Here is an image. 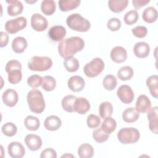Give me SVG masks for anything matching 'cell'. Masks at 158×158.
<instances>
[{"label":"cell","instance_id":"cell-1","mask_svg":"<svg viewBox=\"0 0 158 158\" xmlns=\"http://www.w3.org/2000/svg\"><path fill=\"white\" fill-rule=\"evenodd\" d=\"M85 47L84 40L78 36H72L62 40L58 44L59 55L66 58L72 57L77 52L81 51Z\"/></svg>","mask_w":158,"mask_h":158},{"label":"cell","instance_id":"cell-2","mask_svg":"<svg viewBox=\"0 0 158 158\" xmlns=\"http://www.w3.org/2000/svg\"><path fill=\"white\" fill-rule=\"evenodd\" d=\"M30 110L35 114L42 113L46 107L45 101L42 93L36 89L30 90L27 96Z\"/></svg>","mask_w":158,"mask_h":158},{"label":"cell","instance_id":"cell-3","mask_svg":"<svg viewBox=\"0 0 158 158\" xmlns=\"http://www.w3.org/2000/svg\"><path fill=\"white\" fill-rule=\"evenodd\" d=\"M66 23L70 29L79 32L88 31L91 27L89 20L77 13L69 15L66 20Z\"/></svg>","mask_w":158,"mask_h":158},{"label":"cell","instance_id":"cell-4","mask_svg":"<svg viewBox=\"0 0 158 158\" xmlns=\"http://www.w3.org/2000/svg\"><path fill=\"white\" fill-rule=\"evenodd\" d=\"M52 65V59L47 56H33L28 62V67L32 71H46L49 70Z\"/></svg>","mask_w":158,"mask_h":158},{"label":"cell","instance_id":"cell-5","mask_svg":"<svg viewBox=\"0 0 158 158\" xmlns=\"http://www.w3.org/2000/svg\"><path fill=\"white\" fill-rule=\"evenodd\" d=\"M140 137L138 130L133 127H126L121 128L117 133L118 141L124 144H133L136 143Z\"/></svg>","mask_w":158,"mask_h":158},{"label":"cell","instance_id":"cell-6","mask_svg":"<svg viewBox=\"0 0 158 158\" xmlns=\"http://www.w3.org/2000/svg\"><path fill=\"white\" fill-rule=\"evenodd\" d=\"M104 69V62L101 58L96 57L87 63L84 68L83 72L86 76L89 78L96 77L99 75Z\"/></svg>","mask_w":158,"mask_h":158},{"label":"cell","instance_id":"cell-7","mask_svg":"<svg viewBox=\"0 0 158 158\" xmlns=\"http://www.w3.org/2000/svg\"><path fill=\"white\" fill-rule=\"evenodd\" d=\"M27 24V19L19 17L14 19L7 20L5 24V30L10 34H14L25 28Z\"/></svg>","mask_w":158,"mask_h":158},{"label":"cell","instance_id":"cell-8","mask_svg":"<svg viewBox=\"0 0 158 158\" xmlns=\"http://www.w3.org/2000/svg\"><path fill=\"white\" fill-rule=\"evenodd\" d=\"M119 99L124 104H130L134 99V93L131 87L127 85H121L117 91Z\"/></svg>","mask_w":158,"mask_h":158},{"label":"cell","instance_id":"cell-9","mask_svg":"<svg viewBox=\"0 0 158 158\" xmlns=\"http://www.w3.org/2000/svg\"><path fill=\"white\" fill-rule=\"evenodd\" d=\"M31 25L32 28L36 31H43L48 26L47 19L40 14H34L31 17Z\"/></svg>","mask_w":158,"mask_h":158},{"label":"cell","instance_id":"cell-10","mask_svg":"<svg viewBox=\"0 0 158 158\" xmlns=\"http://www.w3.org/2000/svg\"><path fill=\"white\" fill-rule=\"evenodd\" d=\"M148 119L149 120V128L153 133H158V108L157 106L150 107L147 111Z\"/></svg>","mask_w":158,"mask_h":158},{"label":"cell","instance_id":"cell-11","mask_svg":"<svg viewBox=\"0 0 158 158\" xmlns=\"http://www.w3.org/2000/svg\"><path fill=\"white\" fill-rule=\"evenodd\" d=\"M9 155L12 158H21L25 154V149L23 146L19 142H11L7 147Z\"/></svg>","mask_w":158,"mask_h":158},{"label":"cell","instance_id":"cell-12","mask_svg":"<svg viewBox=\"0 0 158 158\" xmlns=\"http://www.w3.org/2000/svg\"><path fill=\"white\" fill-rule=\"evenodd\" d=\"M2 99L4 104L7 106L14 107L19 101L18 93L13 89H7L2 93Z\"/></svg>","mask_w":158,"mask_h":158},{"label":"cell","instance_id":"cell-13","mask_svg":"<svg viewBox=\"0 0 158 158\" xmlns=\"http://www.w3.org/2000/svg\"><path fill=\"white\" fill-rule=\"evenodd\" d=\"M25 143L28 148L32 151L40 149L43 144L41 137L34 134L27 135L25 138Z\"/></svg>","mask_w":158,"mask_h":158},{"label":"cell","instance_id":"cell-14","mask_svg":"<svg viewBox=\"0 0 158 158\" xmlns=\"http://www.w3.org/2000/svg\"><path fill=\"white\" fill-rule=\"evenodd\" d=\"M110 58L115 63H122L127 58V52L126 49L122 46H115L110 51Z\"/></svg>","mask_w":158,"mask_h":158},{"label":"cell","instance_id":"cell-15","mask_svg":"<svg viewBox=\"0 0 158 158\" xmlns=\"http://www.w3.org/2000/svg\"><path fill=\"white\" fill-rule=\"evenodd\" d=\"M66 30L62 25H55L52 27L48 31V36L54 41H61L66 35Z\"/></svg>","mask_w":158,"mask_h":158},{"label":"cell","instance_id":"cell-16","mask_svg":"<svg viewBox=\"0 0 158 158\" xmlns=\"http://www.w3.org/2000/svg\"><path fill=\"white\" fill-rule=\"evenodd\" d=\"M90 109V104L87 99L76 98L73 104V111L80 114H85Z\"/></svg>","mask_w":158,"mask_h":158},{"label":"cell","instance_id":"cell-17","mask_svg":"<svg viewBox=\"0 0 158 158\" xmlns=\"http://www.w3.org/2000/svg\"><path fill=\"white\" fill-rule=\"evenodd\" d=\"M85 85L84 79L78 75L71 77L67 81L69 88L73 92H80L82 91L85 87Z\"/></svg>","mask_w":158,"mask_h":158},{"label":"cell","instance_id":"cell-18","mask_svg":"<svg viewBox=\"0 0 158 158\" xmlns=\"http://www.w3.org/2000/svg\"><path fill=\"white\" fill-rule=\"evenodd\" d=\"M135 55L138 58H145L148 56L150 52V47L148 43L141 41L136 43L133 47Z\"/></svg>","mask_w":158,"mask_h":158},{"label":"cell","instance_id":"cell-19","mask_svg":"<svg viewBox=\"0 0 158 158\" xmlns=\"http://www.w3.org/2000/svg\"><path fill=\"white\" fill-rule=\"evenodd\" d=\"M151 102L149 98L144 94H141L137 98L135 109L139 113H145L151 107Z\"/></svg>","mask_w":158,"mask_h":158},{"label":"cell","instance_id":"cell-20","mask_svg":"<svg viewBox=\"0 0 158 158\" xmlns=\"http://www.w3.org/2000/svg\"><path fill=\"white\" fill-rule=\"evenodd\" d=\"M62 125L60 118L56 115H50L46 118L44 122L45 128L49 131H56L58 130Z\"/></svg>","mask_w":158,"mask_h":158},{"label":"cell","instance_id":"cell-21","mask_svg":"<svg viewBox=\"0 0 158 158\" xmlns=\"http://www.w3.org/2000/svg\"><path fill=\"white\" fill-rule=\"evenodd\" d=\"M6 2L9 4L7 11L10 16H16L22 12L23 6L22 2L17 0H11L6 1Z\"/></svg>","mask_w":158,"mask_h":158},{"label":"cell","instance_id":"cell-22","mask_svg":"<svg viewBox=\"0 0 158 158\" xmlns=\"http://www.w3.org/2000/svg\"><path fill=\"white\" fill-rule=\"evenodd\" d=\"M27 40L22 36L15 38L12 42V48L14 52L17 54H20L24 52L27 47Z\"/></svg>","mask_w":158,"mask_h":158},{"label":"cell","instance_id":"cell-23","mask_svg":"<svg viewBox=\"0 0 158 158\" xmlns=\"http://www.w3.org/2000/svg\"><path fill=\"white\" fill-rule=\"evenodd\" d=\"M146 86L149 89V92L152 97L157 98L158 95V77L153 75L149 77L146 81Z\"/></svg>","mask_w":158,"mask_h":158},{"label":"cell","instance_id":"cell-24","mask_svg":"<svg viewBox=\"0 0 158 158\" xmlns=\"http://www.w3.org/2000/svg\"><path fill=\"white\" fill-rule=\"evenodd\" d=\"M128 4V0H110L108 1V7L112 12L120 13L127 7Z\"/></svg>","mask_w":158,"mask_h":158},{"label":"cell","instance_id":"cell-25","mask_svg":"<svg viewBox=\"0 0 158 158\" xmlns=\"http://www.w3.org/2000/svg\"><path fill=\"white\" fill-rule=\"evenodd\" d=\"M139 117V113L134 107H128L122 113V119L127 123L136 122Z\"/></svg>","mask_w":158,"mask_h":158},{"label":"cell","instance_id":"cell-26","mask_svg":"<svg viewBox=\"0 0 158 158\" xmlns=\"http://www.w3.org/2000/svg\"><path fill=\"white\" fill-rule=\"evenodd\" d=\"M142 18L147 23H151L155 22L157 19V11L152 6L148 7L143 12Z\"/></svg>","mask_w":158,"mask_h":158},{"label":"cell","instance_id":"cell-27","mask_svg":"<svg viewBox=\"0 0 158 158\" xmlns=\"http://www.w3.org/2000/svg\"><path fill=\"white\" fill-rule=\"evenodd\" d=\"M80 0H60L58 2L59 7L62 12L72 10L79 6Z\"/></svg>","mask_w":158,"mask_h":158},{"label":"cell","instance_id":"cell-28","mask_svg":"<svg viewBox=\"0 0 158 158\" xmlns=\"http://www.w3.org/2000/svg\"><path fill=\"white\" fill-rule=\"evenodd\" d=\"M78 155L80 158H91L94 155V148L89 144H82L78 149Z\"/></svg>","mask_w":158,"mask_h":158},{"label":"cell","instance_id":"cell-29","mask_svg":"<svg viewBox=\"0 0 158 158\" xmlns=\"http://www.w3.org/2000/svg\"><path fill=\"white\" fill-rule=\"evenodd\" d=\"M99 112L101 117L103 119L111 117L113 113V106L112 104L108 101L101 102L99 105Z\"/></svg>","mask_w":158,"mask_h":158},{"label":"cell","instance_id":"cell-30","mask_svg":"<svg viewBox=\"0 0 158 158\" xmlns=\"http://www.w3.org/2000/svg\"><path fill=\"white\" fill-rule=\"evenodd\" d=\"M117 127L116 121L112 117H107L104 119V122L101 124V128L103 132L107 135L111 134L115 131Z\"/></svg>","mask_w":158,"mask_h":158},{"label":"cell","instance_id":"cell-31","mask_svg":"<svg viewBox=\"0 0 158 158\" xmlns=\"http://www.w3.org/2000/svg\"><path fill=\"white\" fill-rule=\"evenodd\" d=\"M24 125L27 130L36 131L40 126V122L38 117L33 115H28L24 120Z\"/></svg>","mask_w":158,"mask_h":158},{"label":"cell","instance_id":"cell-32","mask_svg":"<svg viewBox=\"0 0 158 158\" xmlns=\"http://www.w3.org/2000/svg\"><path fill=\"white\" fill-rule=\"evenodd\" d=\"M64 66L67 71L69 72H75L79 69V62L75 57H69L65 58L64 60Z\"/></svg>","mask_w":158,"mask_h":158},{"label":"cell","instance_id":"cell-33","mask_svg":"<svg viewBox=\"0 0 158 158\" xmlns=\"http://www.w3.org/2000/svg\"><path fill=\"white\" fill-rule=\"evenodd\" d=\"M134 74L133 69L128 65L122 67L117 72V77L118 79L122 81L130 80Z\"/></svg>","mask_w":158,"mask_h":158},{"label":"cell","instance_id":"cell-34","mask_svg":"<svg viewBox=\"0 0 158 158\" xmlns=\"http://www.w3.org/2000/svg\"><path fill=\"white\" fill-rule=\"evenodd\" d=\"M41 10L46 15L53 14L56 10V3L52 0H44L41 2Z\"/></svg>","mask_w":158,"mask_h":158},{"label":"cell","instance_id":"cell-35","mask_svg":"<svg viewBox=\"0 0 158 158\" xmlns=\"http://www.w3.org/2000/svg\"><path fill=\"white\" fill-rule=\"evenodd\" d=\"M76 98H77L76 96L72 94L67 95L64 98H63L61 102L62 109L67 112L71 113L74 112L73 104Z\"/></svg>","mask_w":158,"mask_h":158},{"label":"cell","instance_id":"cell-36","mask_svg":"<svg viewBox=\"0 0 158 158\" xmlns=\"http://www.w3.org/2000/svg\"><path fill=\"white\" fill-rule=\"evenodd\" d=\"M8 81L10 83L16 85L19 83L22 78L21 69H15L9 70L8 72Z\"/></svg>","mask_w":158,"mask_h":158},{"label":"cell","instance_id":"cell-37","mask_svg":"<svg viewBox=\"0 0 158 158\" xmlns=\"http://www.w3.org/2000/svg\"><path fill=\"white\" fill-rule=\"evenodd\" d=\"M117 85V78L113 75H107L102 80V85L104 88L108 91H112L115 89Z\"/></svg>","mask_w":158,"mask_h":158},{"label":"cell","instance_id":"cell-38","mask_svg":"<svg viewBox=\"0 0 158 158\" xmlns=\"http://www.w3.org/2000/svg\"><path fill=\"white\" fill-rule=\"evenodd\" d=\"M41 86L42 88L46 91H53L56 86V81L54 78L51 76H44L43 77Z\"/></svg>","mask_w":158,"mask_h":158},{"label":"cell","instance_id":"cell-39","mask_svg":"<svg viewBox=\"0 0 158 158\" xmlns=\"http://www.w3.org/2000/svg\"><path fill=\"white\" fill-rule=\"evenodd\" d=\"M2 133L9 137L14 136L17 131V128L15 124L12 122H7L4 123L1 128Z\"/></svg>","mask_w":158,"mask_h":158},{"label":"cell","instance_id":"cell-40","mask_svg":"<svg viewBox=\"0 0 158 158\" xmlns=\"http://www.w3.org/2000/svg\"><path fill=\"white\" fill-rule=\"evenodd\" d=\"M139 19V15L136 10H131L127 12L123 17L124 22L128 25L135 24Z\"/></svg>","mask_w":158,"mask_h":158},{"label":"cell","instance_id":"cell-41","mask_svg":"<svg viewBox=\"0 0 158 158\" xmlns=\"http://www.w3.org/2000/svg\"><path fill=\"white\" fill-rule=\"evenodd\" d=\"M109 136V135L103 132L101 128L95 130L93 132V138L98 143H102L106 142L108 139Z\"/></svg>","mask_w":158,"mask_h":158},{"label":"cell","instance_id":"cell-42","mask_svg":"<svg viewBox=\"0 0 158 158\" xmlns=\"http://www.w3.org/2000/svg\"><path fill=\"white\" fill-rule=\"evenodd\" d=\"M43 77L38 75H32L27 78V83L32 88H36L42 85Z\"/></svg>","mask_w":158,"mask_h":158},{"label":"cell","instance_id":"cell-43","mask_svg":"<svg viewBox=\"0 0 158 158\" xmlns=\"http://www.w3.org/2000/svg\"><path fill=\"white\" fill-rule=\"evenodd\" d=\"M86 123L89 128H95L98 127L101 123V118L99 116L94 114H90L88 116Z\"/></svg>","mask_w":158,"mask_h":158},{"label":"cell","instance_id":"cell-44","mask_svg":"<svg viewBox=\"0 0 158 158\" xmlns=\"http://www.w3.org/2000/svg\"><path fill=\"white\" fill-rule=\"evenodd\" d=\"M120 20L116 17L110 19L107 23V27L112 31H118L121 27Z\"/></svg>","mask_w":158,"mask_h":158},{"label":"cell","instance_id":"cell-45","mask_svg":"<svg viewBox=\"0 0 158 158\" xmlns=\"http://www.w3.org/2000/svg\"><path fill=\"white\" fill-rule=\"evenodd\" d=\"M131 32L135 36L139 38H143L146 36L148 30L146 27L139 25L133 28L131 30Z\"/></svg>","mask_w":158,"mask_h":158},{"label":"cell","instance_id":"cell-46","mask_svg":"<svg viewBox=\"0 0 158 158\" xmlns=\"http://www.w3.org/2000/svg\"><path fill=\"white\" fill-rule=\"evenodd\" d=\"M22 69L21 63L17 60H10L8 61L5 67L6 72H8L9 70L12 69Z\"/></svg>","mask_w":158,"mask_h":158},{"label":"cell","instance_id":"cell-47","mask_svg":"<svg viewBox=\"0 0 158 158\" xmlns=\"http://www.w3.org/2000/svg\"><path fill=\"white\" fill-rule=\"evenodd\" d=\"M41 158H56L57 157V153L56 151L51 148H48L44 149L40 154Z\"/></svg>","mask_w":158,"mask_h":158},{"label":"cell","instance_id":"cell-48","mask_svg":"<svg viewBox=\"0 0 158 158\" xmlns=\"http://www.w3.org/2000/svg\"><path fill=\"white\" fill-rule=\"evenodd\" d=\"M150 2L149 0H133L132 1L133 6L135 9H140L141 7L146 6Z\"/></svg>","mask_w":158,"mask_h":158},{"label":"cell","instance_id":"cell-49","mask_svg":"<svg viewBox=\"0 0 158 158\" xmlns=\"http://www.w3.org/2000/svg\"><path fill=\"white\" fill-rule=\"evenodd\" d=\"M1 40H0V47L1 48H3L7 46L8 41H9V36L8 35L4 32V31H1Z\"/></svg>","mask_w":158,"mask_h":158},{"label":"cell","instance_id":"cell-50","mask_svg":"<svg viewBox=\"0 0 158 158\" xmlns=\"http://www.w3.org/2000/svg\"><path fill=\"white\" fill-rule=\"evenodd\" d=\"M75 157L73 155H72V154H64L63 156H62V157Z\"/></svg>","mask_w":158,"mask_h":158},{"label":"cell","instance_id":"cell-51","mask_svg":"<svg viewBox=\"0 0 158 158\" xmlns=\"http://www.w3.org/2000/svg\"><path fill=\"white\" fill-rule=\"evenodd\" d=\"M26 2H28V3L31 4V3H33V2H36V1H31H31H27Z\"/></svg>","mask_w":158,"mask_h":158}]
</instances>
